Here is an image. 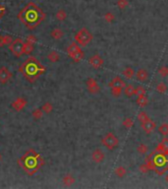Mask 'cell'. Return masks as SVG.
Wrapping results in <instances>:
<instances>
[{"instance_id":"1","label":"cell","mask_w":168,"mask_h":189,"mask_svg":"<svg viewBox=\"0 0 168 189\" xmlns=\"http://www.w3.org/2000/svg\"><path fill=\"white\" fill-rule=\"evenodd\" d=\"M17 17L29 30H34L45 20L46 14L34 2H29L23 9H21Z\"/></svg>"},{"instance_id":"2","label":"cell","mask_w":168,"mask_h":189,"mask_svg":"<svg viewBox=\"0 0 168 189\" xmlns=\"http://www.w3.org/2000/svg\"><path fill=\"white\" fill-rule=\"evenodd\" d=\"M18 165L28 176H33L45 165V159L34 149H30L18 159Z\"/></svg>"},{"instance_id":"3","label":"cell","mask_w":168,"mask_h":189,"mask_svg":"<svg viewBox=\"0 0 168 189\" xmlns=\"http://www.w3.org/2000/svg\"><path fill=\"white\" fill-rule=\"evenodd\" d=\"M19 71L21 74L28 80L29 82L34 83L39 77L46 72V68L36 59V58L31 56L21 64L19 67Z\"/></svg>"},{"instance_id":"4","label":"cell","mask_w":168,"mask_h":189,"mask_svg":"<svg viewBox=\"0 0 168 189\" xmlns=\"http://www.w3.org/2000/svg\"><path fill=\"white\" fill-rule=\"evenodd\" d=\"M92 39H93L92 34L87 28L81 29L75 35V40L80 46H87V45H90V42L92 40Z\"/></svg>"},{"instance_id":"5","label":"cell","mask_w":168,"mask_h":189,"mask_svg":"<svg viewBox=\"0 0 168 189\" xmlns=\"http://www.w3.org/2000/svg\"><path fill=\"white\" fill-rule=\"evenodd\" d=\"M67 53L70 58H72L74 62H80L83 60L84 58V51L80 48V46L77 42H72L67 48Z\"/></svg>"},{"instance_id":"6","label":"cell","mask_w":168,"mask_h":189,"mask_svg":"<svg viewBox=\"0 0 168 189\" xmlns=\"http://www.w3.org/2000/svg\"><path fill=\"white\" fill-rule=\"evenodd\" d=\"M101 143L108 150H114L115 148L118 147L119 140L115 134H113L112 132H108L104 135L103 138H102Z\"/></svg>"},{"instance_id":"7","label":"cell","mask_w":168,"mask_h":189,"mask_svg":"<svg viewBox=\"0 0 168 189\" xmlns=\"http://www.w3.org/2000/svg\"><path fill=\"white\" fill-rule=\"evenodd\" d=\"M24 40L20 38L13 40V41L9 45V50L16 57H21L24 54Z\"/></svg>"},{"instance_id":"8","label":"cell","mask_w":168,"mask_h":189,"mask_svg":"<svg viewBox=\"0 0 168 189\" xmlns=\"http://www.w3.org/2000/svg\"><path fill=\"white\" fill-rule=\"evenodd\" d=\"M86 85H87V91L92 94H96L100 91L99 85L97 84V82L93 78H87V81H86Z\"/></svg>"},{"instance_id":"9","label":"cell","mask_w":168,"mask_h":189,"mask_svg":"<svg viewBox=\"0 0 168 189\" xmlns=\"http://www.w3.org/2000/svg\"><path fill=\"white\" fill-rule=\"evenodd\" d=\"M89 63L91 64V66L94 69H99L103 66V63H104V60L103 58H102L100 55L98 54H94L92 55L90 59H89Z\"/></svg>"},{"instance_id":"10","label":"cell","mask_w":168,"mask_h":189,"mask_svg":"<svg viewBox=\"0 0 168 189\" xmlns=\"http://www.w3.org/2000/svg\"><path fill=\"white\" fill-rule=\"evenodd\" d=\"M141 126H142V129L144 130L145 133L150 134V133L155 131V129L156 128V123L153 121L152 119L149 118L148 120L142 122L141 123Z\"/></svg>"},{"instance_id":"11","label":"cell","mask_w":168,"mask_h":189,"mask_svg":"<svg viewBox=\"0 0 168 189\" xmlns=\"http://www.w3.org/2000/svg\"><path fill=\"white\" fill-rule=\"evenodd\" d=\"M12 76V72L7 67L0 68V83L1 84H6L8 81H10Z\"/></svg>"},{"instance_id":"12","label":"cell","mask_w":168,"mask_h":189,"mask_svg":"<svg viewBox=\"0 0 168 189\" xmlns=\"http://www.w3.org/2000/svg\"><path fill=\"white\" fill-rule=\"evenodd\" d=\"M92 159L96 164H100L104 161L105 154L103 153V151H101L100 149H96L92 154Z\"/></svg>"},{"instance_id":"13","label":"cell","mask_w":168,"mask_h":189,"mask_svg":"<svg viewBox=\"0 0 168 189\" xmlns=\"http://www.w3.org/2000/svg\"><path fill=\"white\" fill-rule=\"evenodd\" d=\"M126 86V83L124 80L121 79V77L116 76L115 78H113L110 82H109V87L110 88H120V89H124Z\"/></svg>"},{"instance_id":"14","label":"cell","mask_w":168,"mask_h":189,"mask_svg":"<svg viewBox=\"0 0 168 189\" xmlns=\"http://www.w3.org/2000/svg\"><path fill=\"white\" fill-rule=\"evenodd\" d=\"M26 105H27V100L24 98H18L16 100H14L12 104V107L16 111H21L22 110H24Z\"/></svg>"},{"instance_id":"15","label":"cell","mask_w":168,"mask_h":189,"mask_svg":"<svg viewBox=\"0 0 168 189\" xmlns=\"http://www.w3.org/2000/svg\"><path fill=\"white\" fill-rule=\"evenodd\" d=\"M136 77L138 79V81L140 82H145L149 79V72L144 69V68H140L136 73Z\"/></svg>"},{"instance_id":"16","label":"cell","mask_w":168,"mask_h":189,"mask_svg":"<svg viewBox=\"0 0 168 189\" xmlns=\"http://www.w3.org/2000/svg\"><path fill=\"white\" fill-rule=\"evenodd\" d=\"M135 91H136V88L133 84H128L125 86V88H124V94H125L126 97L128 98L133 97L135 94Z\"/></svg>"},{"instance_id":"17","label":"cell","mask_w":168,"mask_h":189,"mask_svg":"<svg viewBox=\"0 0 168 189\" xmlns=\"http://www.w3.org/2000/svg\"><path fill=\"white\" fill-rule=\"evenodd\" d=\"M13 41V38L9 35H0V46H9L10 43Z\"/></svg>"},{"instance_id":"18","label":"cell","mask_w":168,"mask_h":189,"mask_svg":"<svg viewBox=\"0 0 168 189\" xmlns=\"http://www.w3.org/2000/svg\"><path fill=\"white\" fill-rule=\"evenodd\" d=\"M135 73H136L135 70L132 67H130V66L124 68L123 71H122V75L125 77L126 79H132L134 77Z\"/></svg>"},{"instance_id":"19","label":"cell","mask_w":168,"mask_h":189,"mask_svg":"<svg viewBox=\"0 0 168 189\" xmlns=\"http://www.w3.org/2000/svg\"><path fill=\"white\" fill-rule=\"evenodd\" d=\"M157 151H160L164 153V154H168V138H164V139L159 143Z\"/></svg>"},{"instance_id":"20","label":"cell","mask_w":168,"mask_h":189,"mask_svg":"<svg viewBox=\"0 0 168 189\" xmlns=\"http://www.w3.org/2000/svg\"><path fill=\"white\" fill-rule=\"evenodd\" d=\"M63 35H64V33L61 29L56 28V29H54V30H52V32H51V38L56 40H61L63 38Z\"/></svg>"},{"instance_id":"21","label":"cell","mask_w":168,"mask_h":189,"mask_svg":"<svg viewBox=\"0 0 168 189\" xmlns=\"http://www.w3.org/2000/svg\"><path fill=\"white\" fill-rule=\"evenodd\" d=\"M47 58H48V60L50 62L55 63V62H57L58 60L60 59V55H59V53H58L57 51H55V50H52V51H50L48 53Z\"/></svg>"},{"instance_id":"22","label":"cell","mask_w":168,"mask_h":189,"mask_svg":"<svg viewBox=\"0 0 168 189\" xmlns=\"http://www.w3.org/2000/svg\"><path fill=\"white\" fill-rule=\"evenodd\" d=\"M34 43L27 40L24 43V53L25 54H31L33 52V50H34Z\"/></svg>"},{"instance_id":"23","label":"cell","mask_w":168,"mask_h":189,"mask_svg":"<svg viewBox=\"0 0 168 189\" xmlns=\"http://www.w3.org/2000/svg\"><path fill=\"white\" fill-rule=\"evenodd\" d=\"M62 181H63L64 185L70 186V185H72L73 183L75 182V178L72 176V174H66V176L63 177Z\"/></svg>"},{"instance_id":"24","label":"cell","mask_w":168,"mask_h":189,"mask_svg":"<svg viewBox=\"0 0 168 189\" xmlns=\"http://www.w3.org/2000/svg\"><path fill=\"white\" fill-rule=\"evenodd\" d=\"M114 173L118 177L122 178L124 177L127 174V170L124 168V166H118V168H116L115 170H114Z\"/></svg>"},{"instance_id":"25","label":"cell","mask_w":168,"mask_h":189,"mask_svg":"<svg viewBox=\"0 0 168 189\" xmlns=\"http://www.w3.org/2000/svg\"><path fill=\"white\" fill-rule=\"evenodd\" d=\"M137 104L140 105V106H142V107H144V106H145L148 104H149V99H148V97L145 96V94H144V96H141V97H138V99H137Z\"/></svg>"},{"instance_id":"26","label":"cell","mask_w":168,"mask_h":189,"mask_svg":"<svg viewBox=\"0 0 168 189\" xmlns=\"http://www.w3.org/2000/svg\"><path fill=\"white\" fill-rule=\"evenodd\" d=\"M55 17H56V19H57L58 21L62 22V21H64L65 19L67 18V13L65 12V10H63V9H60V10H58V11L56 12V14H55Z\"/></svg>"},{"instance_id":"27","label":"cell","mask_w":168,"mask_h":189,"mask_svg":"<svg viewBox=\"0 0 168 189\" xmlns=\"http://www.w3.org/2000/svg\"><path fill=\"white\" fill-rule=\"evenodd\" d=\"M157 130L160 134H162L164 136H167L168 135V124L167 123H162V124H160L158 127H157Z\"/></svg>"},{"instance_id":"28","label":"cell","mask_w":168,"mask_h":189,"mask_svg":"<svg viewBox=\"0 0 168 189\" xmlns=\"http://www.w3.org/2000/svg\"><path fill=\"white\" fill-rule=\"evenodd\" d=\"M42 114H43V111L41 108H36V110H34L33 112H32V116L34 120H39L42 117Z\"/></svg>"},{"instance_id":"29","label":"cell","mask_w":168,"mask_h":189,"mask_svg":"<svg viewBox=\"0 0 168 189\" xmlns=\"http://www.w3.org/2000/svg\"><path fill=\"white\" fill-rule=\"evenodd\" d=\"M137 151H138L139 153H140V154L144 155L145 153H148L149 147H148L145 144H144V143H140V144L138 145V147H137Z\"/></svg>"},{"instance_id":"30","label":"cell","mask_w":168,"mask_h":189,"mask_svg":"<svg viewBox=\"0 0 168 189\" xmlns=\"http://www.w3.org/2000/svg\"><path fill=\"white\" fill-rule=\"evenodd\" d=\"M41 110H42L43 112L50 113L51 111H52V110H53V106H52V105H51L50 103H45V105H42Z\"/></svg>"},{"instance_id":"31","label":"cell","mask_w":168,"mask_h":189,"mask_svg":"<svg viewBox=\"0 0 168 189\" xmlns=\"http://www.w3.org/2000/svg\"><path fill=\"white\" fill-rule=\"evenodd\" d=\"M103 18H104V20L107 22V23H112V22L114 21V19H115V16H114V14H113V13H111V12H107V13L104 14Z\"/></svg>"},{"instance_id":"32","label":"cell","mask_w":168,"mask_h":189,"mask_svg":"<svg viewBox=\"0 0 168 189\" xmlns=\"http://www.w3.org/2000/svg\"><path fill=\"white\" fill-rule=\"evenodd\" d=\"M156 91L160 94H164L167 91V86L164 83H158L156 85Z\"/></svg>"},{"instance_id":"33","label":"cell","mask_w":168,"mask_h":189,"mask_svg":"<svg viewBox=\"0 0 168 189\" xmlns=\"http://www.w3.org/2000/svg\"><path fill=\"white\" fill-rule=\"evenodd\" d=\"M149 118H150L149 115L147 114V112H145V111H141L140 113L138 114V120L140 121L141 123L145 121V120H148Z\"/></svg>"},{"instance_id":"34","label":"cell","mask_w":168,"mask_h":189,"mask_svg":"<svg viewBox=\"0 0 168 189\" xmlns=\"http://www.w3.org/2000/svg\"><path fill=\"white\" fill-rule=\"evenodd\" d=\"M135 94L137 97L144 96V94H145V89L143 86H138L136 88V91H135Z\"/></svg>"},{"instance_id":"35","label":"cell","mask_w":168,"mask_h":189,"mask_svg":"<svg viewBox=\"0 0 168 189\" xmlns=\"http://www.w3.org/2000/svg\"><path fill=\"white\" fill-rule=\"evenodd\" d=\"M158 74L161 76V77H166L168 76V67L165 66V65H163V66L159 67L158 69Z\"/></svg>"},{"instance_id":"36","label":"cell","mask_w":168,"mask_h":189,"mask_svg":"<svg viewBox=\"0 0 168 189\" xmlns=\"http://www.w3.org/2000/svg\"><path fill=\"white\" fill-rule=\"evenodd\" d=\"M123 125H124V127H126L127 129H129L131 127H133L134 121H133L132 118H125V119H124V121H123Z\"/></svg>"},{"instance_id":"37","label":"cell","mask_w":168,"mask_h":189,"mask_svg":"<svg viewBox=\"0 0 168 189\" xmlns=\"http://www.w3.org/2000/svg\"><path fill=\"white\" fill-rule=\"evenodd\" d=\"M129 5V1L128 0H118L117 1V6L119 9H125L126 7Z\"/></svg>"},{"instance_id":"38","label":"cell","mask_w":168,"mask_h":189,"mask_svg":"<svg viewBox=\"0 0 168 189\" xmlns=\"http://www.w3.org/2000/svg\"><path fill=\"white\" fill-rule=\"evenodd\" d=\"M122 90L123 89H120V88H111V94L112 96H114L115 98H118L121 93H122Z\"/></svg>"},{"instance_id":"39","label":"cell","mask_w":168,"mask_h":189,"mask_svg":"<svg viewBox=\"0 0 168 189\" xmlns=\"http://www.w3.org/2000/svg\"><path fill=\"white\" fill-rule=\"evenodd\" d=\"M140 170L143 172V173H147L149 170H150V166L148 165H140Z\"/></svg>"},{"instance_id":"40","label":"cell","mask_w":168,"mask_h":189,"mask_svg":"<svg viewBox=\"0 0 168 189\" xmlns=\"http://www.w3.org/2000/svg\"><path fill=\"white\" fill-rule=\"evenodd\" d=\"M5 13H6V8L4 6H2L1 4H0V19H1L5 15Z\"/></svg>"},{"instance_id":"41","label":"cell","mask_w":168,"mask_h":189,"mask_svg":"<svg viewBox=\"0 0 168 189\" xmlns=\"http://www.w3.org/2000/svg\"><path fill=\"white\" fill-rule=\"evenodd\" d=\"M163 162H164V159H163V158H160V157H157V158L155 159V163H156V165H161L163 164Z\"/></svg>"},{"instance_id":"42","label":"cell","mask_w":168,"mask_h":189,"mask_svg":"<svg viewBox=\"0 0 168 189\" xmlns=\"http://www.w3.org/2000/svg\"><path fill=\"white\" fill-rule=\"evenodd\" d=\"M27 40L31 41V42H33V43H35V41H36V39H35V37H34V35H29V37H28Z\"/></svg>"},{"instance_id":"43","label":"cell","mask_w":168,"mask_h":189,"mask_svg":"<svg viewBox=\"0 0 168 189\" xmlns=\"http://www.w3.org/2000/svg\"><path fill=\"white\" fill-rule=\"evenodd\" d=\"M165 180H166V182L168 183V173L166 174V176H165Z\"/></svg>"},{"instance_id":"44","label":"cell","mask_w":168,"mask_h":189,"mask_svg":"<svg viewBox=\"0 0 168 189\" xmlns=\"http://www.w3.org/2000/svg\"><path fill=\"white\" fill-rule=\"evenodd\" d=\"M0 159H1V154H0Z\"/></svg>"}]
</instances>
